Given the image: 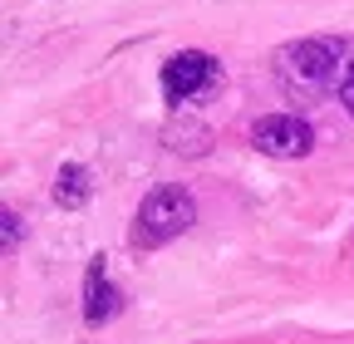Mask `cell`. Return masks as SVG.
<instances>
[{
    "label": "cell",
    "mask_w": 354,
    "mask_h": 344,
    "mask_svg": "<svg viewBox=\"0 0 354 344\" xmlns=\"http://www.w3.org/2000/svg\"><path fill=\"white\" fill-rule=\"evenodd\" d=\"M276 79L290 99H320L325 89L339 84L344 69V39L335 35H310V39H290L276 50Z\"/></svg>",
    "instance_id": "cell-1"
},
{
    "label": "cell",
    "mask_w": 354,
    "mask_h": 344,
    "mask_svg": "<svg viewBox=\"0 0 354 344\" xmlns=\"http://www.w3.org/2000/svg\"><path fill=\"white\" fill-rule=\"evenodd\" d=\"M192 222H197V197L187 187H177V182H162L133 211V246L158 251V246L177 241L183 231H192Z\"/></svg>",
    "instance_id": "cell-2"
},
{
    "label": "cell",
    "mask_w": 354,
    "mask_h": 344,
    "mask_svg": "<svg viewBox=\"0 0 354 344\" xmlns=\"http://www.w3.org/2000/svg\"><path fill=\"white\" fill-rule=\"evenodd\" d=\"M158 84H162V99L172 108H183V104H197V99L221 89V64L207 50H177V55L162 59Z\"/></svg>",
    "instance_id": "cell-3"
},
{
    "label": "cell",
    "mask_w": 354,
    "mask_h": 344,
    "mask_svg": "<svg viewBox=\"0 0 354 344\" xmlns=\"http://www.w3.org/2000/svg\"><path fill=\"white\" fill-rule=\"evenodd\" d=\"M251 148L266 153V157H310L315 148V128H310L300 113H266L256 128H251Z\"/></svg>",
    "instance_id": "cell-4"
},
{
    "label": "cell",
    "mask_w": 354,
    "mask_h": 344,
    "mask_svg": "<svg viewBox=\"0 0 354 344\" xmlns=\"http://www.w3.org/2000/svg\"><path fill=\"white\" fill-rule=\"evenodd\" d=\"M118 310H123V295H118V285L104 271V256H94L88 271H84V325L104 329L109 320H118Z\"/></svg>",
    "instance_id": "cell-5"
},
{
    "label": "cell",
    "mask_w": 354,
    "mask_h": 344,
    "mask_svg": "<svg viewBox=\"0 0 354 344\" xmlns=\"http://www.w3.org/2000/svg\"><path fill=\"white\" fill-rule=\"evenodd\" d=\"M158 138H162V148L177 153V157H207L212 143H216V138H212V128H207L202 118H167Z\"/></svg>",
    "instance_id": "cell-6"
},
{
    "label": "cell",
    "mask_w": 354,
    "mask_h": 344,
    "mask_svg": "<svg viewBox=\"0 0 354 344\" xmlns=\"http://www.w3.org/2000/svg\"><path fill=\"white\" fill-rule=\"evenodd\" d=\"M88 197H94V172L84 162H64L55 172V207L79 211V207H88Z\"/></svg>",
    "instance_id": "cell-7"
},
{
    "label": "cell",
    "mask_w": 354,
    "mask_h": 344,
    "mask_svg": "<svg viewBox=\"0 0 354 344\" xmlns=\"http://www.w3.org/2000/svg\"><path fill=\"white\" fill-rule=\"evenodd\" d=\"M20 241H25V222H20V211H15V207H6V211H0V251L15 256Z\"/></svg>",
    "instance_id": "cell-8"
},
{
    "label": "cell",
    "mask_w": 354,
    "mask_h": 344,
    "mask_svg": "<svg viewBox=\"0 0 354 344\" xmlns=\"http://www.w3.org/2000/svg\"><path fill=\"white\" fill-rule=\"evenodd\" d=\"M335 89H339V104H344V113L354 118V59H344V69H339V84H335Z\"/></svg>",
    "instance_id": "cell-9"
}]
</instances>
